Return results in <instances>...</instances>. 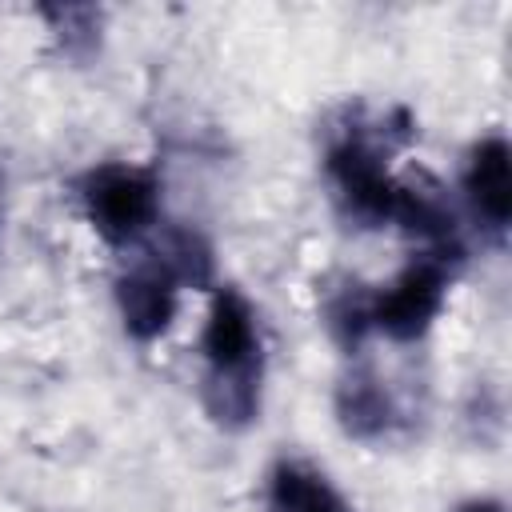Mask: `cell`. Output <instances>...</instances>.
Segmentation results:
<instances>
[{"label": "cell", "instance_id": "6da1fadb", "mask_svg": "<svg viewBox=\"0 0 512 512\" xmlns=\"http://www.w3.org/2000/svg\"><path fill=\"white\" fill-rule=\"evenodd\" d=\"M204 380L200 404L224 428L240 432L260 416L264 392V336L252 300L236 284L212 288V304L200 332Z\"/></svg>", "mask_w": 512, "mask_h": 512}, {"label": "cell", "instance_id": "7a4b0ae2", "mask_svg": "<svg viewBox=\"0 0 512 512\" xmlns=\"http://www.w3.org/2000/svg\"><path fill=\"white\" fill-rule=\"evenodd\" d=\"M388 124L372 128L360 116L340 124L324 148V176L332 184V196L340 212L360 228H384L396 212L400 176L388 172Z\"/></svg>", "mask_w": 512, "mask_h": 512}, {"label": "cell", "instance_id": "3957f363", "mask_svg": "<svg viewBox=\"0 0 512 512\" xmlns=\"http://www.w3.org/2000/svg\"><path fill=\"white\" fill-rule=\"evenodd\" d=\"M160 200H164V180L152 164L108 160V164H96L80 180L84 216L92 232L112 248L136 244L156 224Z\"/></svg>", "mask_w": 512, "mask_h": 512}, {"label": "cell", "instance_id": "277c9868", "mask_svg": "<svg viewBox=\"0 0 512 512\" xmlns=\"http://www.w3.org/2000/svg\"><path fill=\"white\" fill-rule=\"evenodd\" d=\"M452 268L432 260V256H412L392 284H384V292H372V332H384L396 344H412L420 340L448 296L452 284Z\"/></svg>", "mask_w": 512, "mask_h": 512}, {"label": "cell", "instance_id": "5b68a950", "mask_svg": "<svg viewBox=\"0 0 512 512\" xmlns=\"http://www.w3.org/2000/svg\"><path fill=\"white\" fill-rule=\"evenodd\" d=\"M392 224H400L420 244V256H432L452 272L464 264V236L456 224V208L448 204L444 188L432 176H400Z\"/></svg>", "mask_w": 512, "mask_h": 512}, {"label": "cell", "instance_id": "8992f818", "mask_svg": "<svg viewBox=\"0 0 512 512\" xmlns=\"http://www.w3.org/2000/svg\"><path fill=\"white\" fill-rule=\"evenodd\" d=\"M464 200L480 228L496 240H504L508 220H512V148L500 132H488L472 144L464 160Z\"/></svg>", "mask_w": 512, "mask_h": 512}, {"label": "cell", "instance_id": "52a82bcc", "mask_svg": "<svg viewBox=\"0 0 512 512\" xmlns=\"http://www.w3.org/2000/svg\"><path fill=\"white\" fill-rule=\"evenodd\" d=\"M116 308H120L124 332L132 340H140V344L160 340L176 320L180 284L156 256H148L116 280Z\"/></svg>", "mask_w": 512, "mask_h": 512}, {"label": "cell", "instance_id": "ba28073f", "mask_svg": "<svg viewBox=\"0 0 512 512\" xmlns=\"http://www.w3.org/2000/svg\"><path fill=\"white\" fill-rule=\"evenodd\" d=\"M336 420L352 440H384L400 424L392 388L372 368H352L336 384Z\"/></svg>", "mask_w": 512, "mask_h": 512}, {"label": "cell", "instance_id": "9c48e42d", "mask_svg": "<svg viewBox=\"0 0 512 512\" xmlns=\"http://www.w3.org/2000/svg\"><path fill=\"white\" fill-rule=\"evenodd\" d=\"M268 512H356L352 500L312 464L276 460L264 484Z\"/></svg>", "mask_w": 512, "mask_h": 512}, {"label": "cell", "instance_id": "30bf717a", "mask_svg": "<svg viewBox=\"0 0 512 512\" xmlns=\"http://www.w3.org/2000/svg\"><path fill=\"white\" fill-rule=\"evenodd\" d=\"M156 260L176 276L180 288H200V292L216 288V252H212V240L200 228H192V224L168 228Z\"/></svg>", "mask_w": 512, "mask_h": 512}, {"label": "cell", "instance_id": "8fae6325", "mask_svg": "<svg viewBox=\"0 0 512 512\" xmlns=\"http://www.w3.org/2000/svg\"><path fill=\"white\" fill-rule=\"evenodd\" d=\"M40 16L48 20V32L72 60H88L100 48L104 12L96 4H44Z\"/></svg>", "mask_w": 512, "mask_h": 512}, {"label": "cell", "instance_id": "7c38bea8", "mask_svg": "<svg viewBox=\"0 0 512 512\" xmlns=\"http://www.w3.org/2000/svg\"><path fill=\"white\" fill-rule=\"evenodd\" d=\"M324 324L340 348H360V340L372 332V292H364V284L356 280L340 284L324 296Z\"/></svg>", "mask_w": 512, "mask_h": 512}, {"label": "cell", "instance_id": "4fadbf2b", "mask_svg": "<svg viewBox=\"0 0 512 512\" xmlns=\"http://www.w3.org/2000/svg\"><path fill=\"white\" fill-rule=\"evenodd\" d=\"M460 512H504V504L500 500H468Z\"/></svg>", "mask_w": 512, "mask_h": 512}, {"label": "cell", "instance_id": "5bb4252c", "mask_svg": "<svg viewBox=\"0 0 512 512\" xmlns=\"http://www.w3.org/2000/svg\"><path fill=\"white\" fill-rule=\"evenodd\" d=\"M0 232H4V168H0Z\"/></svg>", "mask_w": 512, "mask_h": 512}]
</instances>
